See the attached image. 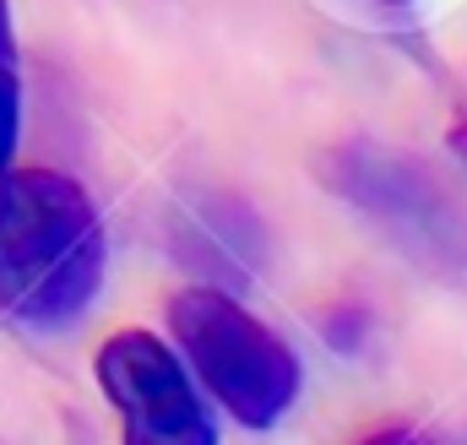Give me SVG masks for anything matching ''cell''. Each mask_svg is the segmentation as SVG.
<instances>
[{
	"label": "cell",
	"instance_id": "cell-1",
	"mask_svg": "<svg viewBox=\"0 0 467 445\" xmlns=\"http://www.w3.org/2000/svg\"><path fill=\"white\" fill-rule=\"evenodd\" d=\"M109 244L93 196L60 169L0 180V316L27 332L82 321L104 288Z\"/></svg>",
	"mask_w": 467,
	"mask_h": 445
},
{
	"label": "cell",
	"instance_id": "cell-2",
	"mask_svg": "<svg viewBox=\"0 0 467 445\" xmlns=\"http://www.w3.org/2000/svg\"><path fill=\"white\" fill-rule=\"evenodd\" d=\"M169 336L185 369L244 429H277L299 402L305 369L294 347L223 288H180L169 299Z\"/></svg>",
	"mask_w": 467,
	"mask_h": 445
},
{
	"label": "cell",
	"instance_id": "cell-3",
	"mask_svg": "<svg viewBox=\"0 0 467 445\" xmlns=\"http://www.w3.org/2000/svg\"><path fill=\"white\" fill-rule=\"evenodd\" d=\"M99 391L115 408L119 445H218V419L185 358L147 326H125L99 347Z\"/></svg>",
	"mask_w": 467,
	"mask_h": 445
},
{
	"label": "cell",
	"instance_id": "cell-4",
	"mask_svg": "<svg viewBox=\"0 0 467 445\" xmlns=\"http://www.w3.org/2000/svg\"><path fill=\"white\" fill-rule=\"evenodd\" d=\"M16 141H22V44L11 0H0V180L16 169Z\"/></svg>",
	"mask_w": 467,
	"mask_h": 445
},
{
	"label": "cell",
	"instance_id": "cell-5",
	"mask_svg": "<svg viewBox=\"0 0 467 445\" xmlns=\"http://www.w3.org/2000/svg\"><path fill=\"white\" fill-rule=\"evenodd\" d=\"M364 445H424L419 435H408V429H380V435H369Z\"/></svg>",
	"mask_w": 467,
	"mask_h": 445
},
{
	"label": "cell",
	"instance_id": "cell-6",
	"mask_svg": "<svg viewBox=\"0 0 467 445\" xmlns=\"http://www.w3.org/2000/svg\"><path fill=\"white\" fill-rule=\"evenodd\" d=\"M451 147H457V152H462V158H467V119H462V125H457V130H451Z\"/></svg>",
	"mask_w": 467,
	"mask_h": 445
}]
</instances>
